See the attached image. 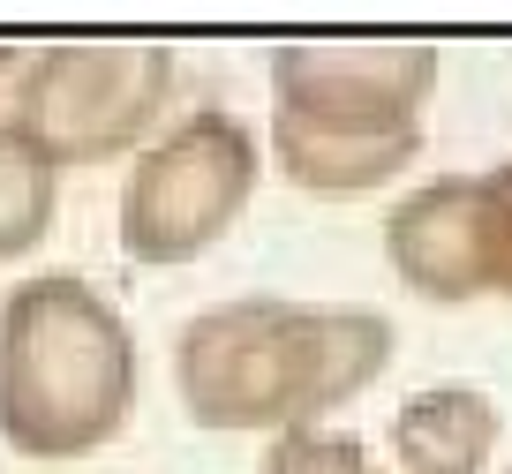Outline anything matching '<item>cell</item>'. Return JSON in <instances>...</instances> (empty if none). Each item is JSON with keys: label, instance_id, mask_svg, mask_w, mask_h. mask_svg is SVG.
I'll use <instances>...</instances> for the list:
<instances>
[{"label": "cell", "instance_id": "6da1fadb", "mask_svg": "<svg viewBox=\"0 0 512 474\" xmlns=\"http://www.w3.org/2000/svg\"><path fill=\"white\" fill-rule=\"evenodd\" d=\"M392 316L369 301L234 294L174 332L181 414L211 437H287L324 429L392 369Z\"/></svg>", "mask_w": 512, "mask_h": 474}, {"label": "cell", "instance_id": "7a4b0ae2", "mask_svg": "<svg viewBox=\"0 0 512 474\" xmlns=\"http://www.w3.org/2000/svg\"><path fill=\"white\" fill-rule=\"evenodd\" d=\"M144 354L83 271H31L0 294V444L31 467L106 452L136 414Z\"/></svg>", "mask_w": 512, "mask_h": 474}, {"label": "cell", "instance_id": "3957f363", "mask_svg": "<svg viewBox=\"0 0 512 474\" xmlns=\"http://www.w3.org/2000/svg\"><path fill=\"white\" fill-rule=\"evenodd\" d=\"M264 181V143L241 113L189 106L136 151L121 181V256L144 271H174L211 256Z\"/></svg>", "mask_w": 512, "mask_h": 474}, {"label": "cell", "instance_id": "277c9868", "mask_svg": "<svg viewBox=\"0 0 512 474\" xmlns=\"http://www.w3.org/2000/svg\"><path fill=\"white\" fill-rule=\"evenodd\" d=\"M174 98V46L166 38H53L31 53L8 121L53 166H106L159 136Z\"/></svg>", "mask_w": 512, "mask_h": 474}, {"label": "cell", "instance_id": "5b68a950", "mask_svg": "<svg viewBox=\"0 0 512 474\" xmlns=\"http://www.w3.org/2000/svg\"><path fill=\"white\" fill-rule=\"evenodd\" d=\"M437 68L445 53L430 38H279L272 98L279 121L392 136V128H422Z\"/></svg>", "mask_w": 512, "mask_h": 474}, {"label": "cell", "instance_id": "8992f818", "mask_svg": "<svg viewBox=\"0 0 512 474\" xmlns=\"http://www.w3.org/2000/svg\"><path fill=\"white\" fill-rule=\"evenodd\" d=\"M384 264L415 301L467 309L497 294V211L482 174H437L415 181L384 211Z\"/></svg>", "mask_w": 512, "mask_h": 474}, {"label": "cell", "instance_id": "52a82bcc", "mask_svg": "<svg viewBox=\"0 0 512 474\" xmlns=\"http://www.w3.org/2000/svg\"><path fill=\"white\" fill-rule=\"evenodd\" d=\"M497 437H505V414L482 384H422L384 429L400 474H490Z\"/></svg>", "mask_w": 512, "mask_h": 474}, {"label": "cell", "instance_id": "ba28073f", "mask_svg": "<svg viewBox=\"0 0 512 474\" xmlns=\"http://www.w3.org/2000/svg\"><path fill=\"white\" fill-rule=\"evenodd\" d=\"M272 158H279V181H294L302 196H369V189H392L422 158V128L354 136V128H302L272 113Z\"/></svg>", "mask_w": 512, "mask_h": 474}, {"label": "cell", "instance_id": "9c48e42d", "mask_svg": "<svg viewBox=\"0 0 512 474\" xmlns=\"http://www.w3.org/2000/svg\"><path fill=\"white\" fill-rule=\"evenodd\" d=\"M53 211H61V166L0 113V264L31 256L53 234Z\"/></svg>", "mask_w": 512, "mask_h": 474}, {"label": "cell", "instance_id": "30bf717a", "mask_svg": "<svg viewBox=\"0 0 512 474\" xmlns=\"http://www.w3.org/2000/svg\"><path fill=\"white\" fill-rule=\"evenodd\" d=\"M264 474H392L377 467L354 429H287V437H264Z\"/></svg>", "mask_w": 512, "mask_h": 474}, {"label": "cell", "instance_id": "8fae6325", "mask_svg": "<svg viewBox=\"0 0 512 474\" xmlns=\"http://www.w3.org/2000/svg\"><path fill=\"white\" fill-rule=\"evenodd\" d=\"M482 181H490V211H497V294L512 301V158L482 166Z\"/></svg>", "mask_w": 512, "mask_h": 474}, {"label": "cell", "instance_id": "7c38bea8", "mask_svg": "<svg viewBox=\"0 0 512 474\" xmlns=\"http://www.w3.org/2000/svg\"><path fill=\"white\" fill-rule=\"evenodd\" d=\"M505 474H512V467H505Z\"/></svg>", "mask_w": 512, "mask_h": 474}]
</instances>
